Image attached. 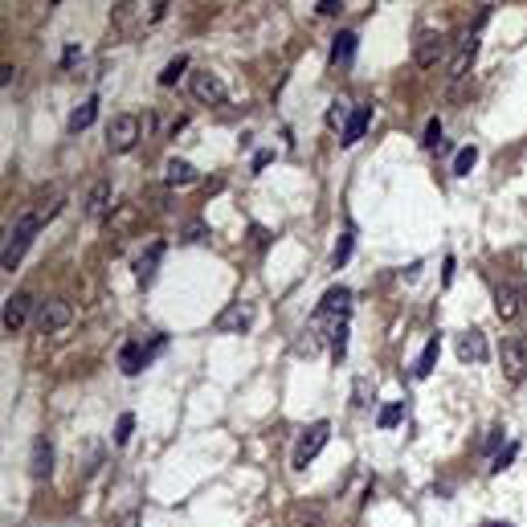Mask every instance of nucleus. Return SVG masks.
Instances as JSON below:
<instances>
[{
	"label": "nucleus",
	"instance_id": "1",
	"mask_svg": "<svg viewBox=\"0 0 527 527\" xmlns=\"http://www.w3.org/2000/svg\"><path fill=\"white\" fill-rule=\"evenodd\" d=\"M41 225H45V217H41V209H33V213H25L17 221V225H13V233H9V241H4V254H0V266H4V270H13V266L21 262V258H25V249L33 246V233L41 229Z\"/></svg>",
	"mask_w": 527,
	"mask_h": 527
},
{
	"label": "nucleus",
	"instance_id": "2",
	"mask_svg": "<svg viewBox=\"0 0 527 527\" xmlns=\"http://www.w3.org/2000/svg\"><path fill=\"white\" fill-rule=\"evenodd\" d=\"M499 364H503V376L511 384H519L527 376V339L523 335H507L503 347H499Z\"/></svg>",
	"mask_w": 527,
	"mask_h": 527
},
{
	"label": "nucleus",
	"instance_id": "3",
	"mask_svg": "<svg viewBox=\"0 0 527 527\" xmlns=\"http://www.w3.org/2000/svg\"><path fill=\"white\" fill-rule=\"evenodd\" d=\"M327 438H331L327 421H315V425L303 429V438H298V445H295V470H307V462L319 458V450L327 445Z\"/></svg>",
	"mask_w": 527,
	"mask_h": 527
},
{
	"label": "nucleus",
	"instance_id": "4",
	"mask_svg": "<svg viewBox=\"0 0 527 527\" xmlns=\"http://www.w3.org/2000/svg\"><path fill=\"white\" fill-rule=\"evenodd\" d=\"M139 139V119L135 115H115L107 123V148L111 151H131Z\"/></svg>",
	"mask_w": 527,
	"mask_h": 527
},
{
	"label": "nucleus",
	"instance_id": "5",
	"mask_svg": "<svg viewBox=\"0 0 527 527\" xmlns=\"http://www.w3.org/2000/svg\"><path fill=\"white\" fill-rule=\"evenodd\" d=\"M442 58H445V37L442 33H433V29L417 33V41H413V62H417V66L433 70Z\"/></svg>",
	"mask_w": 527,
	"mask_h": 527
},
{
	"label": "nucleus",
	"instance_id": "6",
	"mask_svg": "<svg viewBox=\"0 0 527 527\" xmlns=\"http://www.w3.org/2000/svg\"><path fill=\"white\" fill-rule=\"evenodd\" d=\"M482 21H487V17H482ZM482 21H478L474 29L458 41V53L450 58V74H445L450 82H462V78H466V70H470V62H474V53H478V29H482Z\"/></svg>",
	"mask_w": 527,
	"mask_h": 527
},
{
	"label": "nucleus",
	"instance_id": "7",
	"mask_svg": "<svg viewBox=\"0 0 527 527\" xmlns=\"http://www.w3.org/2000/svg\"><path fill=\"white\" fill-rule=\"evenodd\" d=\"M66 323H70V303H62V298H45V303H37V331H41V335L62 331Z\"/></svg>",
	"mask_w": 527,
	"mask_h": 527
},
{
	"label": "nucleus",
	"instance_id": "8",
	"mask_svg": "<svg viewBox=\"0 0 527 527\" xmlns=\"http://www.w3.org/2000/svg\"><path fill=\"white\" fill-rule=\"evenodd\" d=\"M347 311H352V290H347V286H331L327 295L319 298V315H315V319H335V323H339Z\"/></svg>",
	"mask_w": 527,
	"mask_h": 527
},
{
	"label": "nucleus",
	"instance_id": "9",
	"mask_svg": "<svg viewBox=\"0 0 527 527\" xmlns=\"http://www.w3.org/2000/svg\"><path fill=\"white\" fill-rule=\"evenodd\" d=\"M491 356V347H487V335L478 327H470V331H462L458 335V360L462 364H482Z\"/></svg>",
	"mask_w": 527,
	"mask_h": 527
},
{
	"label": "nucleus",
	"instance_id": "10",
	"mask_svg": "<svg viewBox=\"0 0 527 527\" xmlns=\"http://www.w3.org/2000/svg\"><path fill=\"white\" fill-rule=\"evenodd\" d=\"M29 311H33V298L25 295V290H17V295L4 303V331H21L29 323Z\"/></svg>",
	"mask_w": 527,
	"mask_h": 527
},
{
	"label": "nucleus",
	"instance_id": "11",
	"mask_svg": "<svg viewBox=\"0 0 527 527\" xmlns=\"http://www.w3.org/2000/svg\"><path fill=\"white\" fill-rule=\"evenodd\" d=\"M192 99L197 102H221L225 99V82H221L217 74H209V70H200V74H192Z\"/></svg>",
	"mask_w": 527,
	"mask_h": 527
},
{
	"label": "nucleus",
	"instance_id": "12",
	"mask_svg": "<svg viewBox=\"0 0 527 527\" xmlns=\"http://www.w3.org/2000/svg\"><path fill=\"white\" fill-rule=\"evenodd\" d=\"M254 323V307L249 303H229L225 311L217 315V331H246Z\"/></svg>",
	"mask_w": 527,
	"mask_h": 527
},
{
	"label": "nucleus",
	"instance_id": "13",
	"mask_svg": "<svg viewBox=\"0 0 527 527\" xmlns=\"http://www.w3.org/2000/svg\"><path fill=\"white\" fill-rule=\"evenodd\" d=\"M29 474H33L37 482L53 474V445H50V438H37V442H33V454H29Z\"/></svg>",
	"mask_w": 527,
	"mask_h": 527
},
{
	"label": "nucleus",
	"instance_id": "14",
	"mask_svg": "<svg viewBox=\"0 0 527 527\" xmlns=\"http://www.w3.org/2000/svg\"><path fill=\"white\" fill-rule=\"evenodd\" d=\"M160 258H164V241H151V246L139 254V262H135V278L143 282V286L156 278V266H160Z\"/></svg>",
	"mask_w": 527,
	"mask_h": 527
},
{
	"label": "nucleus",
	"instance_id": "15",
	"mask_svg": "<svg viewBox=\"0 0 527 527\" xmlns=\"http://www.w3.org/2000/svg\"><path fill=\"white\" fill-rule=\"evenodd\" d=\"M368 123H372V107H356V111H352V119H347V127H344V143H347V148L364 139Z\"/></svg>",
	"mask_w": 527,
	"mask_h": 527
},
{
	"label": "nucleus",
	"instance_id": "16",
	"mask_svg": "<svg viewBox=\"0 0 527 527\" xmlns=\"http://www.w3.org/2000/svg\"><path fill=\"white\" fill-rule=\"evenodd\" d=\"M494 315L499 319H515L519 315V290L515 286H494Z\"/></svg>",
	"mask_w": 527,
	"mask_h": 527
},
{
	"label": "nucleus",
	"instance_id": "17",
	"mask_svg": "<svg viewBox=\"0 0 527 527\" xmlns=\"http://www.w3.org/2000/svg\"><path fill=\"white\" fill-rule=\"evenodd\" d=\"M356 53V33H335L331 37V66H347Z\"/></svg>",
	"mask_w": 527,
	"mask_h": 527
},
{
	"label": "nucleus",
	"instance_id": "18",
	"mask_svg": "<svg viewBox=\"0 0 527 527\" xmlns=\"http://www.w3.org/2000/svg\"><path fill=\"white\" fill-rule=\"evenodd\" d=\"M148 360H151V352H143L139 344H123V352H119V364H123V372H127V376H135V372H139Z\"/></svg>",
	"mask_w": 527,
	"mask_h": 527
},
{
	"label": "nucleus",
	"instance_id": "19",
	"mask_svg": "<svg viewBox=\"0 0 527 527\" xmlns=\"http://www.w3.org/2000/svg\"><path fill=\"white\" fill-rule=\"evenodd\" d=\"M438 356H442V335H429L425 352L417 356V368H413V376H429V372H433V364H438Z\"/></svg>",
	"mask_w": 527,
	"mask_h": 527
},
{
	"label": "nucleus",
	"instance_id": "20",
	"mask_svg": "<svg viewBox=\"0 0 527 527\" xmlns=\"http://www.w3.org/2000/svg\"><path fill=\"white\" fill-rule=\"evenodd\" d=\"M107 205H111V180H99L94 188H90V197H86V213L102 217L107 213Z\"/></svg>",
	"mask_w": 527,
	"mask_h": 527
},
{
	"label": "nucleus",
	"instance_id": "21",
	"mask_svg": "<svg viewBox=\"0 0 527 527\" xmlns=\"http://www.w3.org/2000/svg\"><path fill=\"white\" fill-rule=\"evenodd\" d=\"M94 119H99V99H86L82 107H78V111L70 115V131H74V135H78V131H86V127H90Z\"/></svg>",
	"mask_w": 527,
	"mask_h": 527
},
{
	"label": "nucleus",
	"instance_id": "22",
	"mask_svg": "<svg viewBox=\"0 0 527 527\" xmlns=\"http://www.w3.org/2000/svg\"><path fill=\"white\" fill-rule=\"evenodd\" d=\"M164 176H168V184H192L197 180V168L188 164V160H168Z\"/></svg>",
	"mask_w": 527,
	"mask_h": 527
},
{
	"label": "nucleus",
	"instance_id": "23",
	"mask_svg": "<svg viewBox=\"0 0 527 527\" xmlns=\"http://www.w3.org/2000/svg\"><path fill=\"white\" fill-rule=\"evenodd\" d=\"M184 70H188V58H184V53H176V58L160 70V86H176V78H180Z\"/></svg>",
	"mask_w": 527,
	"mask_h": 527
},
{
	"label": "nucleus",
	"instance_id": "24",
	"mask_svg": "<svg viewBox=\"0 0 527 527\" xmlns=\"http://www.w3.org/2000/svg\"><path fill=\"white\" fill-rule=\"evenodd\" d=\"M372 396H376V389H372V380H368V376H360L356 384H352V405L368 409V405H372Z\"/></svg>",
	"mask_w": 527,
	"mask_h": 527
},
{
	"label": "nucleus",
	"instance_id": "25",
	"mask_svg": "<svg viewBox=\"0 0 527 527\" xmlns=\"http://www.w3.org/2000/svg\"><path fill=\"white\" fill-rule=\"evenodd\" d=\"M401 417H405V405L393 401V405H384V409L376 413V425L380 429H393V425H401Z\"/></svg>",
	"mask_w": 527,
	"mask_h": 527
},
{
	"label": "nucleus",
	"instance_id": "26",
	"mask_svg": "<svg viewBox=\"0 0 527 527\" xmlns=\"http://www.w3.org/2000/svg\"><path fill=\"white\" fill-rule=\"evenodd\" d=\"M331 352H335V360H344V352H347V323L339 319V323H331Z\"/></svg>",
	"mask_w": 527,
	"mask_h": 527
},
{
	"label": "nucleus",
	"instance_id": "27",
	"mask_svg": "<svg viewBox=\"0 0 527 527\" xmlns=\"http://www.w3.org/2000/svg\"><path fill=\"white\" fill-rule=\"evenodd\" d=\"M478 164V151L474 148H462L458 156H454V176H470V168Z\"/></svg>",
	"mask_w": 527,
	"mask_h": 527
},
{
	"label": "nucleus",
	"instance_id": "28",
	"mask_svg": "<svg viewBox=\"0 0 527 527\" xmlns=\"http://www.w3.org/2000/svg\"><path fill=\"white\" fill-rule=\"evenodd\" d=\"M515 454H519V445H515V442H511L507 450H499V454L491 458V474H503V470H507L511 462H515Z\"/></svg>",
	"mask_w": 527,
	"mask_h": 527
},
{
	"label": "nucleus",
	"instance_id": "29",
	"mask_svg": "<svg viewBox=\"0 0 527 527\" xmlns=\"http://www.w3.org/2000/svg\"><path fill=\"white\" fill-rule=\"evenodd\" d=\"M347 119H352V115H347V102L335 99V102L327 107V127H347Z\"/></svg>",
	"mask_w": 527,
	"mask_h": 527
},
{
	"label": "nucleus",
	"instance_id": "30",
	"mask_svg": "<svg viewBox=\"0 0 527 527\" xmlns=\"http://www.w3.org/2000/svg\"><path fill=\"white\" fill-rule=\"evenodd\" d=\"M347 258H352V233H344V237L335 241V249H331V266L339 270V266H344Z\"/></svg>",
	"mask_w": 527,
	"mask_h": 527
},
{
	"label": "nucleus",
	"instance_id": "31",
	"mask_svg": "<svg viewBox=\"0 0 527 527\" xmlns=\"http://www.w3.org/2000/svg\"><path fill=\"white\" fill-rule=\"evenodd\" d=\"M205 237H209V225H205V221H188V225H184V241H188V246H197Z\"/></svg>",
	"mask_w": 527,
	"mask_h": 527
},
{
	"label": "nucleus",
	"instance_id": "32",
	"mask_svg": "<svg viewBox=\"0 0 527 527\" xmlns=\"http://www.w3.org/2000/svg\"><path fill=\"white\" fill-rule=\"evenodd\" d=\"M131 429H135V417H131V413H119V421H115V442L123 445L127 438H131Z\"/></svg>",
	"mask_w": 527,
	"mask_h": 527
},
{
	"label": "nucleus",
	"instance_id": "33",
	"mask_svg": "<svg viewBox=\"0 0 527 527\" xmlns=\"http://www.w3.org/2000/svg\"><path fill=\"white\" fill-rule=\"evenodd\" d=\"M425 148H442V119H429L425 123V139H421Z\"/></svg>",
	"mask_w": 527,
	"mask_h": 527
},
{
	"label": "nucleus",
	"instance_id": "34",
	"mask_svg": "<svg viewBox=\"0 0 527 527\" xmlns=\"http://www.w3.org/2000/svg\"><path fill=\"white\" fill-rule=\"evenodd\" d=\"M499 442H503V425H491L487 429V450H499Z\"/></svg>",
	"mask_w": 527,
	"mask_h": 527
},
{
	"label": "nucleus",
	"instance_id": "35",
	"mask_svg": "<svg viewBox=\"0 0 527 527\" xmlns=\"http://www.w3.org/2000/svg\"><path fill=\"white\" fill-rule=\"evenodd\" d=\"M315 13H323V17H335V13H339V4H335V0H319V4H315Z\"/></svg>",
	"mask_w": 527,
	"mask_h": 527
},
{
	"label": "nucleus",
	"instance_id": "36",
	"mask_svg": "<svg viewBox=\"0 0 527 527\" xmlns=\"http://www.w3.org/2000/svg\"><path fill=\"white\" fill-rule=\"evenodd\" d=\"M78 58H82V50H78V45H66V53H62V66H74V62H78Z\"/></svg>",
	"mask_w": 527,
	"mask_h": 527
},
{
	"label": "nucleus",
	"instance_id": "37",
	"mask_svg": "<svg viewBox=\"0 0 527 527\" xmlns=\"http://www.w3.org/2000/svg\"><path fill=\"white\" fill-rule=\"evenodd\" d=\"M249 233H254V246H258V249H266V246H270V233H266L262 225H254Z\"/></svg>",
	"mask_w": 527,
	"mask_h": 527
},
{
	"label": "nucleus",
	"instance_id": "38",
	"mask_svg": "<svg viewBox=\"0 0 527 527\" xmlns=\"http://www.w3.org/2000/svg\"><path fill=\"white\" fill-rule=\"evenodd\" d=\"M442 282H445V286H450V282H454V258H445V270H442Z\"/></svg>",
	"mask_w": 527,
	"mask_h": 527
},
{
	"label": "nucleus",
	"instance_id": "39",
	"mask_svg": "<svg viewBox=\"0 0 527 527\" xmlns=\"http://www.w3.org/2000/svg\"><path fill=\"white\" fill-rule=\"evenodd\" d=\"M482 527H515V523H507V519H487Z\"/></svg>",
	"mask_w": 527,
	"mask_h": 527
}]
</instances>
